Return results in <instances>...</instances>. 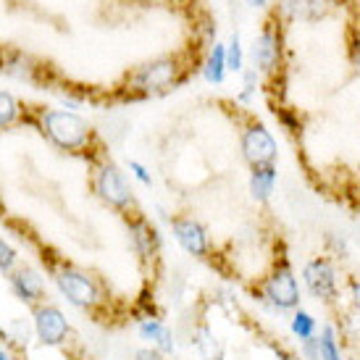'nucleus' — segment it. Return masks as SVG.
<instances>
[{
  "label": "nucleus",
  "mask_w": 360,
  "mask_h": 360,
  "mask_svg": "<svg viewBox=\"0 0 360 360\" xmlns=\"http://www.w3.org/2000/svg\"><path fill=\"white\" fill-rule=\"evenodd\" d=\"M258 300L274 313H292V310L300 308L302 287L287 258L276 260L274 269L269 271V276H263L258 287Z\"/></svg>",
  "instance_id": "obj_1"
},
{
  "label": "nucleus",
  "mask_w": 360,
  "mask_h": 360,
  "mask_svg": "<svg viewBox=\"0 0 360 360\" xmlns=\"http://www.w3.org/2000/svg\"><path fill=\"white\" fill-rule=\"evenodd\" d=\"M45 134L63 150H79L90 140V127L79 113L71 110H48L42 119Z\"/></svg>",
  "instance_id": "obj_2"
},
{
  "label": "nucleus",
  "mask_w": 360,
  "mask_h": 360,
  "mask_svg": "<svg viewBox=\"0 0 360 360\" xmlns=\"http://www.w3.org/2000/svg\"><path fill=\"white\" fill-rule=\"evenodd\" d=\"M302 287L308 290V295L313 300L323 302V305H334L340 300V276H337V266L334 260H329L326 255L310 258L302 266Z\"/></svg>",
  "instance_id": "obj_3"
},
{
  "label": "nucleus",
  "mask_w": 360,
  "mask_h": 360,
  "mask_svg": "<svg viewBox=\"0 0 360 360\" xmlns=\"http://www.w3.org/2000/svg\"><path fill=\"white\" fill-rule=\"evenodd\" d=\"M240 145L242 158L250 163V169L252 166H274L279 160V145H276L269 127H263L260 121L245 127Z\"/></svg>",
  "instance_id": "obj_4"
},
{
  "label": "nucleus",
  "mask_w": 360,
  "mask_h": 360,
  "mask_svg": "<svg viewBox=\"0 0 360 360\" xmlns=\"http://www.w3.org/2000/svg\"><path fill=\"white\" fill-rule=\"evenodd\" d=\"M95 192H98V198L103 202H108L110 208L119 210L129 208L131 200H134L124 171H119V166H113V163H103L98 169V174H95Z\"/></svg>",
  "instance_id": "obj_5"
},
{
  "label": "nucleus",
  "mask_w": 360,
  "mask_h": 360,
  "mask_svg": "<svg viewBox=\"0 0 360 360\" xmlns=\"http://www.w3.org/2000/svg\"><path fill=\"white\" fill-rule=\"evenodd\" d=\"M56 284H58L60 295H63L71 305H77V308H95L98 300H101L95 281H92L87 274H82V271H74V269L58 271Z\"/></svg>",
  "instance_id": "obj_6"
},
{
  "label": "nucleus",
  "mask_w": 360,
  "mask_h": 360,
  "mask_svg": "<svg viewBox=\"0 0 360 360\" xmlns=\"http://www.w3.org/2000/svg\"><path fill=\"white\" fill-rule=\"evenodd\" d=\"M171 234L179 242V248L184 252H190L192 258H205L208 255V231L200 221H195L192 216H179L171 221Z\"/></svg>",
  "instance_id": "obj_7"
},
{
  "label": "nucleus",
  "mask_w": 360,
  "mask_h": 360,
  "mask_svg": "<svg viewBox=\"0 0 360 360\" xmlns=\"http://www.w3.org/2000/svg\"><path fill=\"white\" fill-rule=\"evenodd\" d=\"M176 74H179L176 60L160 58V60H153V63H145V66H140V69L134 71L131 84L137 90H145V92L166 90V87H171L176 82Z\"/></svg>",
  "instance_id": "obj_8"
},
{
  "label": "nucleus",
  "mask_w": 360,
  "mask_h": 360,
  "mask_svg": "<svg viewBox=\"0 0 360 360\" xmlns=\"http://www.w3.org/2000/svg\"><path fill=\"white\" fill-rule=\"evenodd\" d=\"M252 60L258 74H274L281 63V37L274 27H263L258 40L252 42Z\"/></svg>",
  "instance_id": "obj_9"
},
{
  "label": "nucleus",
  "mask_w": 360,
  "mask_h": 360,
  "mask_svg": "<svg viewBox=\"0 0 360 360\" xmlns=\"http://www.w3.org/2000/svg\"><path fill=\"white\" fill-rule=\"evenodd\" d=\"M34 329L42 345H60L69 334V321L53 305H42L34 313Z\"/></svg>",
  "instance_id": "obj_10"
},
{
  "label": "nucleus",
  "mask_w": 360,
  "mask_h": 360,
  "mask_svg": "<svg viewBox=\"0 0 360 360\" xmlns=\"http://www.w3.org/2000/svg\"><path fill=\"white\" fill-rule=\"evenodd\" d=\"M129 229H131V245H134V250H137L140 258L148 260L160 250V234L148 219L131 221Z\"/></svg>",
  "instance_id": "obj_11"
},
{
  "label": "nucleus",
  "mask_w": 360,
  "mask_h": 360,
  "mask_svg": "<svg viewBox=\"0 0 360 360\" xmlns=\"http://www.w3.org/2000/svg\"><path fill=\"white\" fill-rule=\"evenodd\" d=\"M276 179H279V171H276V163L274 166H252L250 169V198L255 202H269L274 190H276Z\"/></svg>",
  "instance_id": "obj_12"
},
{
  "label": "nucleus",
  "mask_w": 360,
  "mask_h": 360,
  "mask_svg": "<svg viewBox=\"0 0 360 360\" xmlns=\"http://www.w3.org/2000/svg\"><path fill=\"white\" fill-rule=\"evenodd\" d=\"M137 334H140V340L155 345V350L163 352V355L174 352V334H171V329L163 321L142 319L140 323H137Z\"/></svg>",
  "instance_id": "obj_13"
},
{
  "label": "nucleus",
  "mask_w": 360,
  "mask_h": 360,
  "mask_svg": "<svg viewBox=\"0 0 360 360\" xmlns=\"http://www.w3.org/2000/svg\"><path fill=\"white\" fill-rule=\"evenodd\" d=\"M281 11L290 19L319 21L331 11V0H281Z\"/></svg>",
  "instance_id": "obj_14"
},
{
  "label": "nucleus",
  "mask_w": 360,
  "mask_h": 360,
  "mask_svg": "<svg viewBox=\"0 0 360 360\" xmlns=\"http://www.w3.org/2000/svg\"><path fill=\"white\" fill-rule=\"evenodd\" d=\"M11 284H13V292L27 302H37L45 295V284H42V279L34 271H19V274H13Z\"/></svg>",
  "instance_id": "obj_15"
},
{
  "label": "nucleus",
  "mask_w": 360,
  "mask_h": 360,
  "mask_svg": "<svg viewBox=\"0 0 360 360\" xmlns=\"http://www.w3.org/2000/svg\"><path fill=\"white\" fill-rule=\"evenodd\" d=\"M226 71H229L226 69V45L213 42V51L208 53L205 66H202V77H205V82H210V84H224Z\"/></svg>",
  "instance_id": "obj_16"
},
{
  "label": "nucleus",
  "mask_w": 360,
  "mask_h": 360,
  "mask_svg": "<svg viewBox=\"0 0 360 360\" xmlns=\"http://www.w3.org/2000/svg\"><path fill=\"white\" fill-rule=\"evenodd\" d=\"M290 331L292 337L300 342H308L313 340L316 334H319V323H316V319H313V313H308V310H292V319H290Z\"/></svg>",
  "instance_id": "obj_17"
},
{
  "label": "nucleus",
  "mask_w": 360,
  "mask_h": 360,
  "mask_svg": "<svg viewBox=\"0 0 360 360\" xmlns=\"http://www.w3.org/2000/svg\"><path fill=\"white\" fill-rule=\"evenodd\" d=\"M319 345H321V360H345V355L340 350V340H337V329L331 323L319 331Z\"/></svg>",
  "instance_id": "obj_18"
},
{
  "label": "nucleus",
  "mask_w": 360,
  "mask_h": 360,
  "mask_svg": "<svg viewBox=\"0 0 360 360\" xmlns=\"http://www.w3.org/2000/svg\"><path fill=\"white\" fill-rule=\"evenodd\" d=\"M195 347L200 350V355L205 360H221V347L208 326H200V329H198V334H195Z\"/></svg>",
  "instance_id": "obj_19"
},
{
  "label": "nucleus",
  "mask_w": 360,
  "mask_h": 360,
  "mask_svg": "<svg viewBox=\"0 0 360 360\" xmlns=\"http://www.w3.org/2000/svg\"><path fill=\"white\" fill-rule=\"evenodd\" d=\"M0 71H6L11 77H16V79H32V66L30 60L24 58V53H11L6 63H0Z\"/></svg>",
  "instance_id": "obj_20"
},
{
  "label": "nucleus",
  "mask_w": 360,
  "mask_h": 360,
  "mask_svg": "<svg viewBox=\"0 0 360 360\" xmlns=\"http://www.w3.org/2000/svg\"><path fill=\"white\" fill-rule=\"evenodd\" d=\"M245 66V53H242V40L240 32L231 34V40L226 42V69L229 71H242Z\"/></svg>",
  "instance_id": "obj_21"
},
{
  "label": "nucleus",
  "mask_w": 360,
  "mask_h": 360,
  "mask_svg": "<svg viewBox=\"0 0 360 360\" xmlns=\"http://www.w3.org/2000/svg\"><path fill=\"white\" fill-rule=\"evenodd\" d=\"M16 113H19V105L13 101V95L11 92H0V129L8 127L11 121L16 119Z\"/></svg>",
  "instance_id": "obj_22"
},
{
  "label": "nucleus",
  "mask_w": 360,
  "mask_h": 360,
  "mask_svg": "<svg viewBox=\"0 0 360 360\" xmlns=\"http://www.w3.org/2000/svg\"><path fill=\"white\" fill-rule=\"evenodd\" d=\"M255 92H258V69H250L242 77V92L237 98H240V103H252Z\"/></svg>",
  "instance_id": "obj_23"
},
{
  "label": "nucleus",
  "mask_w": 360,
  "mask_h": 360,
  "mask_svg": "<svg viewBox=\"0 0 360 360\" xmlns=\"http://www.w3.org/2000/svg\"><path fill=\"white\" fill-rule=\"evenodd\" d=\"M300 355L305 360H321V345H319V334L313 337V340L302 342L300 345Z\"/></svg>",
  "instance_id": "obj_24"
},
{
  "label": "nucleus",
  "mask_w": 360,
  "mask_h": 360,
  "mask_svg": "<svg viewBox=\"0 0 360 360\" xmlns=\"http://www.w3.org/2000/svg\"><path fill=\"white\" fill-rule=\"evenodd\" d=\"M16 263V250L11 248L8 242L0 240V271H8Z\"/></svg>",
  "instance_id": "obj_25"
},
{
  "label": "nucleus",
  "mask_w": 360,
  "mask_h": 360,
  "mask_svg": "<svg viewBox=\"0 0 360 360\" xmlns=\"http://www.w3.org/2000/svg\"><path fill=\"white\" fill-rule=\"evenodd\" d=\"M129 171H131V174H134V179H137V181H142V184H145V187H150V184H153L150 174H148V169H145V166H142L140 160H129Z\"/></svg>",
  "instance_id": "obj_26"
},
{
  "label": "nucleus",
  "mask_w": 360,
  "mask_h": 360,
  "mask_svg": "<svg viewBox=\"0 0 360 360\" xmlns=\"http://www.w3.org/2000/svg\"><path fill=\"white\" fill-rule=\"evenodd\" d=\"M350 302L352 310L360 316V279H350Z\"/></svg>",
  "instance_id": "obj_27"
},
{
  "label": "nucleus",
  "mask_w": 360,
  "mask_h": 360,
  "mask_svg": "<svg viewBox=\"0 0 360 360\" xmlns=\"http://www.w3.org/2000/svg\"><path fill=\"white\" fill-rule=\"evenodd\" d=\"M134 360H163V352L145 347V350H137V352H134Z\"/></svg>",
  "instance_id": "obj_28"
},
{
  "label": "nucleus",
  "mask_w": 360,
  "mask_h": 360,
  "mask_svg": "<svg viewBox=\"0 0 360 360\" xmlns=\"http://www.w3.org/2000/svg\"><path fill=\"white\" fill-rule=\"evenodd\" d=\"M271 358L274 360H295V355H292L290 350H284V347H274V350H271Z\"/></svg>",
  "instance_id": "obj_29"
},
{
  "label": "nucleus",
  "mask_w": 360,
  "mask_h": 360,
  "mask_svg": "<svg viewBox=\"0 0 360 360\" xmlns=\"http://www.w3.org/2000/svg\"><path fill=\"white\" fill-rule=\"evenodd\" d=\"M352 60L360 66V32H358V37H355V45H352Z\"/></svg>",
  "instance_id": "obj_30"
},
{
  "label": "nucleus",
  "mask_w": 360,
  "mask_h": 360,
  "mask_svg": "<svg viewBox=\"0 0 360 360\" xmlns=\"http://www.w3.org/2000/svg\"><path fill=\"white\" fill-rule=\"evenodd\" d=\"M248 3H250V6H266L269 0H248Z\"/></svg>",
  "instance_id": "obj_31"
},
{
  "label": "nucleus",
  "mask_w": 360,
  "mask_h": 360,
  "mask_svg": "<svg viewBox=\"0 0 360 360\" xmlns=\"http://www.w3.org/2000/svg\"><path fill=\"white\" fill-rule=\"evenodd\" d=\"M0 360H8V355H6L3 350H0Z\"/></svg>",
  "instance_id": "obj_32"
},
{
  "label": "nucleus",
  "mask_w": 360,
  "mask_h": 360,
  "mask_svg": "<svg viewBox=\"0 0 360 360\" xmlns=\"http://www.w3.org/2000/svg\"><path fill=\"white\" fill-rule=\"evenodd\" d=\"M142 3H158V0H142Z\"/></svg>",
  "instance_id": "obj_33"
}]
</instances>
